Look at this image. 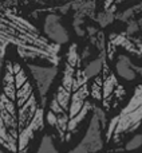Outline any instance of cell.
<instances>
[{
	"instance_id": "13",
	"label": "cell",
	"mask_w": 142,
	"mask_h": 153,
	"mask_svg": "<svg viewBox=\"0 0 142 153\" xmlns=\"http://www.w3.org/2000/svg\"><path fill=\"white\" fill-rule=\"evenodd\" d=\"M32 94H34V87H32V85L30 83V81H28L21 89H19L18 91H16V106L20 109L21 106L31 98Z\"/></svg>"
},
{
	"instance_id": "19",
	"label": "cell",
	"mask_w": 142,
	"mask_h": 153,
	"mask_svg": "<svg viewBox=\"0 0 142 153\" xmlns=\"http://www.w3.org/2000/svg\"><path fill=\"white\" fill-rule=\"evenodd\" d=\"M141 146H142V133H137L126 143L125 151H137Z\"/></svg>"
},
{
	"instance_id": "30",
	"label": "cell",
	"mask_w": 142,
	"mask_h": 153,
	"mask_svg": "<svg viewBox=\"0 0 142 153\" xmlns=\"http://www.w3.org/2000/svg\"><path fill=\"white\" fill-rule=\"evenodd\" d=\"M0 153H4V152H3V151H0Z\"/></svg>"
},
{
	"instance_id": "29",
	"label": "cell",
	"mask_w": 142,
	"mask_h": 153,
	"mask_svg": "<svg viewBox=\"0 0 142 153\" xmlns=\"http://www.w3.org/2000/svg\"><path fill=\"white\" fill-rule=\"evenodd\" d=\"M1 63H3V58H0V70H1Z\"/></svg>"
},
{
	"instance_id": "11",
	"label": "cell",
	"mask_w": 142,
	"mask_h": 153,
	"mask_svg": "<svg viewBox=\"0 0 142 153\" xmlns=\"http://www.w3.org/2000/svg\"><path fill=\"white\" fill-rule=\"evenodd\" d=\"M95 7L97 3L95 1H74L71 3V8L75 11V13L83 15L84 18L89 16L90 19H95Z\"/></svg>"
},
{
	"instance_id": "4",
	"label": "cell",
	"mask_w": 142,
	"mask_h": 153,
	"mask_svg": "<svg viewBox=\"0 0 142 153\" xmlns=\"http://www.w3.org/2000/svg\"><path fill=\"white\" fill-rule=\"evenodd\" d=\"M62 18L61 15H56V13H48L44 19V27H43V31H44L46 36L50 40H53L55 45H64L70 40V35L67 28L62 24Z\"/></svg>"
},
{
	"instance_id": "5",
	"label": "cell",
	"mask_w": 142,
	"mask_h": 153,
	"mask_svg": "<svg viewBox=\"0 0 142 153\" xmlns=\"http://www.w3.org/2000/svg\"><path fill=\"white\" fill-rule=\"evenodd\" d=\"M44 109L40 106L38 109L35 117L32 118L31 124L28 126H26L23 130L19 132V143H18V148H19V153H27V146H28L30 141L34 138L35 132L38 130H43L44 129Z\"/></svg>"
},
{
	"instance_id": "9",
	"label": "cell",
	"mask_w": 142,
	"mask_h": 153,
	"mask_svg": "<svg viewBox=\"0 0 142 153\" xmlns=\"http://www.w3.org/2000/svg\"><path fill=\"white\" fill-rule=\"evenodd\" d=\"M0 144H1L5 149H8V151L12 153H16L19 151L18 140H15V138L11 136V133L8 132L7 126H5L4 121L1 120V117H0Z\"/></svg>"
},
{
	"instance_id": "7",
	"label": "cell",
	"mask_w": 142,
	"mask_h": 153,
	"mask_svg": "<svg viewBox=\"0 0 142 153\" xmlns=\"http://www.w3.org/2000/svg\"><path fill=\"white\" fill-rule=\"evenodd\" d=\"M115 71L119 78L127 82H132L137 78V73L134 71V63L126 54H118L115 62Z\"/></svg>"
},
{
	"instance_id": "3",
	"label": "cell",
	"mask_w": 142,
	"mask_h": 153,
	"mask_svg": "<svg viewBox=\"0 0 142 153\" xmlns=\"http://www.w3.org/2000/svg\"><path fill=\"white\" fill-rule=\"evenodd\" d=\"M27 66H28L32 78L38 86V91L42 98V108H44L46 101H47L46 95H47L55 76L58 75V66H39V65L32 63H28Z\"/></svg>"
},
{
	"instance_id": "10",
	"label": "cell",
	"mask_w": 142,
	"mask_h": 153,
	"mask_svg": "<svg viewBox=\"0 0 142 153\" xmlns=\"http://www.w3.org/2000/svg\"><path fill=\"white\" fill-rule=\"evenodd\" d=\"M0 117H1V120L4 121L5 126H7L8 132L11 133V136H12L15 140H18V129H19V124H18V118H15V117H12L10 113H8V110L5 109L4 103L0 101Z\"/></svg>"
},
{
	"instance_id": "23",
	"label": "cell",
	"mask_w": 142,
	"mask_h": 153,
	"mask_svg": "<svg viewBox=\"0 0 142 153\" xmlns=\"http://www.w3.org/2000/svg\"><path fill=\"white\" fill-rule=\"evenodd\" d=\"M46 122H47L48 125H51V126L56 128V124H58V117H56V114L53 113L51 110H48L47 113H46Z\"/></svg>"
},
{
	"instance_id": "6",
	"label": "cell",
	"mask_w": 142,
	"mask_h": 153,
	"mask_svg": "<svg viewBox=\"0 0 142 153\" xmlns=\"http://www.w3.org/2000/svg\"><path fill=\"white\" fill-rule=\"evenodd\" d=\"M38 109V101H36V95L32 94L31 98L19 109V117H18V124H19V132L23 130L26 126H28L31 124L32 118L35 117Z\"/></svg>"
},
{
	"instance_id": "20",
	"label": "cell",
	"mask_w": 142,
	"mask_h": 153,
	"mask_svg": "<svg viewBox=\"0 0 142 153\" xmlns=\"http://www.w3.org/2000/svg\"><path fill=\"white\" fill-rule=\"evenodd\" d=\"M0 101L4 103V106H5V109L8 110V113H10L12 117L18 118V116H16V103L12 102V101H11L8 97H5V94H1V95H0Z\"/></svg>"
},
{
	"instance_id": "16",
	"label": "cell",
	"mask_w": 142,
	"mask_h": 153,
	"mask_svg": "<svg viewBox=\"0 0 142 153\" xmlns=\"http://www.w3.org/2000/svg\"><path fill=\"white\" fill-rule=\"evenodd\" d=\"M140 12H142V3H140V4H137V5H133V7H130V8H126V10H124L122 12L117 13V19L127 24L130 20H133L135 13H140Z\"/></svg>"
},
{
	"instance_id": "28",
	"label": "cell",
	"mask_w": 142,
	"mask_h": 153,
	"mask_svg": "<svg viewBox=\"0 0 142 153\" xmlns=\"http://www.w3.org/2000/svg\"><path fill=\"white\" fill-rule=\"evenodd\" d=\"M134 71L137 73L140 76H142V66H137V65H134Z\"/></svg>"
},
{
	"instance_id": "8",
	"label": "cell",
	"mask_w": 142,
	"mask_h": 153,
	"mask_svg": "<svg viewBox=\"0 0 142 153\" xmlns=\"http://www.w3.org/2000/svg\"><path fill=\"white\" fill-rule=\"evenodd\" d=\"M16 86H15V75H13V63H5V74L3 78V94L8 97L12 102L16 103Z\"/></svg>"
},
{
	"instance_id": "15",
	"label": "cell",
	"mask_w": 142,
	"mask_h": 153,
	"mask_svg": "<svg viewBox=\"0 0 142 153\" xmlns=\"http://www.w3.org/2000/svg\"><path fill=\"white\" fill-rule=\"evenodd\" d=\"M71 95H72V93L67 91V90L64 89L62 85L58 87L56 94H55L56 101H58L59 105L62 106V109H63L67 114H69V109H70V103H71Z\"/></svg>"
},
{
	"instance_id": "22",
	"label": "cell",
	"mask_w": 142,
	"mask_h": 153,
	"mask_svg": "<svg viewBox=\"0 0 142 153\" xmlns=\"http://www.w3.org/2000/svg\"><path fill=\"white\" fill-rule=\"evenodd\" d=\"M50 110L53 111V113H55L56 116H61V114H64L66 111L62 109V106L59 105V102L56 101V98L54 97L53 100H51V103H50Z\"/></svg>"
},
{
	"instance_id": "1",
	"label": "cell",
	"mask_w": 142,
	"mask_h": 153,
	"mask_svg": "<svg viewBox=\"0 0 142 153\" xmlns=\"http://www.w3.org/2000/svg\"><path fill=\"white\" fill-rule=\"evenodd\" d=\"M142 125V85H138L134 93L117 116L110 120L105 132L106 143L118 144L122 136L137 132Z\"/></svg>"
},
{
	"instance_id": "21",
	"label": "cell",
	"mask_w": 142,
	"mask_h": 153,
	"mask_svg": "<svg viewBox=\"0 0 142 153\" xmlns=\"http://www.w3.org/2000/svg\"><path fill=\"white\" fill-rule=\"evenodd\" d=\"M28 82V79H27V74L24 73V70L21 69L20 71L18 73V74L15 75V86H16V90L21 89V87L24 86V85Z\"/></svg>"
},
{
	"instance_id": "18",
	"label": "cell",
	"mask_w": 142,
	"mask_h": 153,
	"mask_svg": "<svg viewBox=\"0 0 142 153\" xmlns=\"http://www.w3.org/2000/svg\"><path fill=\"white\" fill-rule=\"evenodd\" d=\"M66 63H69L72 67H78L79 65H82V58H81V54L78 53V45L76 43H72L69 47Z\"/></svg>"
},
{
	"instance_id": "25",
	"label": "cell",
	"mask_w": 142,
	"mask_h": 153,
	"mask_svg": "<svg viewBox=\"0 0 142 153\" xmlns=\"http://www.w3.org/2000/svg\"><path fill=\"white\" fill-rule=\"evenodd\" d=\"M70 8H71V3H67V4H64V5H61V7H56V10H59V12H61L62 15H66V13L69 12Z\"/></svg>"
},
{
	"instance_id": "24",
	"label": "cell",
	"mask_w": 142,
	"mask_h": 153,
	"mask_svg": "<svg viewBox=\"0 0 142 153\" xmlns=\"http://www.w3.org/2000/svg\"><path fill=\"white\" fill-rule=\"evenodd\" d=\"M83 23H84V16L79 15V13H74V16H72V27L74 28H79V27H82Z\"/></svg>"
},
{
	"instance_id": "27",
	"label": "cell",
	"mask_w": 142,
	"mask_h": 153,
	"mask_svg": "<svg viewBox=\"0 0 142 153\" xmlns=\"http://www.w3.org/2000/svg\"><path fill=\"white\" fill-rule=\"evenodd\" d=\"M21 70V66L19 63H13V75H16Z\"/></svg>"
},
{
	"instance_id": "14",
	"label": "cell",
	"mask_w": 142,
	"mask_h": 153,
	"mask_svg": "<svg viewBox=\"0 0 142 153\" xmlns=\"http://www.w3.org/2000/svg\"><path fill=\"white\" fill-rule=\"evenodd\" d=\"M76 67L70 66L69 63L64 65V70H63V76H62V86L67 90V91L72 93V83H74V76H75Z\"/></svg>"
},
{
	"instance_id": "17",
	"label": "cell",
	"mask_w": 142,
	"mask_h": 153,
	"mask_svg": "<svg viewBox=\"0 0 142 153\" xmlns=\"http://www.w3.org/2000/svg\"><path fill=\"white\" fill-rule=\"evenodd\" d=\"M36 153H59L58 149H56V146H55V144H54L53 136H50V134L43 136Z\"/></svg>"
},
{
	"instance_id": "12",
	"label": "cell",
	"mask_w": 142,
	"mask_h": 153,
	"mask_svg": "<svg viewBox=\"0 0 142 153\" xmlns=\"http://www.w3.org/2000/svg\"><path fill=\"white\" fill-rule=\"evenodd\" d=\"M117 5L113 4L110 8H107V10H103L101 11V12L97 13V16H95V22H98V24H99L102 28H105V27H107L110 23H113L114 20L117 19Z\"/></svg>"
},
{
	"instance_id": "2",
	"label": "cell",
	"mask_w": 142,
	"mask_h": 153,
	"mask_svg": "<svg viewBox=\"0 0 142 153\" xmlns=\"http://www.w3.org/2000/svg\"><path fill=\"white\" fill-rule=\"evenodd\" d=\"M105 129H107L106 113L102 108L94 105V110H92L89 126L86 129V134L82 137L78 145L70 149L67 153H97L102 151L105 145L102 132Z\"/></svg>"
},
{
	"instance_id": "26",
	"label": "cell",
	"mask_w": 142,
	"mask_h": 153,
	"mask_svg": "<svg viewBox=\"0 0 142 153\" xmlns=\"http://www.w3.org/2000/svg\"><path fill=\"white\" fill-rule=\"evenodd\" d=\"M90 55H91V50H90V47H84L83 51H82V54H81V58L84 61V59L89 58Z\"/></svg>"
}]
</instances>
